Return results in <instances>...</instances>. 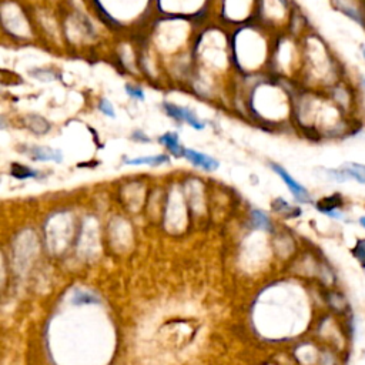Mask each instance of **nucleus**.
<instances>
[{"mask_svg":"<svg viewBox=\"0 0 365 365\" xmlns=\"http://www.w3.org/2000/svg\"><path fill=\"white\" fill-rule=\"evenodd\" d=\"M252 220H254L255 226H257L258 228L270 230V220H268V217L265 216L262 211L254 210V211H252Z\"/></svg>","mask_w":365,"mask_h":365,"instance_id":"14","label":"nucleus"},{"mask_svg":"<svg viewBox=\"0 0 365 365\" xmlns=\"http://www.w3.org/2000/svg\"><path fill=\"white\" fill-rule=\"evenodd\" d=\"M360 224L365 228V216H363L361 218H360Z\"/></svg>","mask_w":365,"mask_h":365,"instance_id":"20","label":"nucleus"},{"mask_svg":"<svg viewBox=\"0 0 365 365\" xmlns=\"http://www.w3.org/2000/svg\"><path fill=\"white\" fill-rule=\"evenodd\" d=\"M317 210L319 213L325 214V216L335 218V220H342L344 218V197L340 193H334L327 197H322L321 200L317 201Z\"/></svg>","mask_w":365,"mask_h":365,"instance_id":"4","label":"nucleus"},{"mask_svg":"<svg viewBox=\"0 0 365 365\" xmlns=\"http://www.w3.org/2000/svg\"><path fill=\"white\" fill-rule=\"evenodd\" d=\"M159 141L170 151L174 157H182L184 153V148L182 147L180 141H179V136L176 133H166L160 137Z\"/></svg>","mask_w":365,"mask_h":365,"instance_id":"8","label":"nucleus"},{"mask_svg":"<svg viewBox=\"0 0 365 365\" xmlns=\"http://www.w3.org/2000/svg\"><path fill=\"white\" fill-rule=\"evenodd\" d=\"M30 154H32V159L37 160V161H55V163L63 161L61 151L52 147H33Z\"/></svg>","mask_w":365,"mask_h":365,"instance_id":"7","label":"nucleus"},{"mask_svg":"<svg viewBox=\"0 0 365 365\" xmlns=\"http://www.w3.org/2000/svg\"><path fill=\"white\" fill-rule=\"evenodd\" d=\"M32 120H29V124L27 127L33 131V133H37V134H45L47 133V130L50 128L49 123L46 122L43 117L40 116H29Z\"/></svg>","mask_w":365,"mask_h":365,"instance_id":"12","label":"nucleus"},{"mask_svg":"<svg viewBox=\"0 0 365 365\" xmlns=\"http://www.w3.org/2000/svg\"><path fill=\"white\" fill-rule=\"evenodd\" d=\"M167 161H169L167 156L160 154V156H150V157L127 159L125 160V164H128V166H143V164H147V166H161V164H164Z\"/></svg>","mask_w":365,"mask_h":365,"instance_id":"9","label":"nucleus"},{"mask_svg":"<svg viewBox=\"0 0 365 365\" xmlns=\"http://www.w3.org/2000/svg\"><path fill=\"white\" fill-rule=\"evenodd\" d=\"M354 257L361 262V265L365 267V239L358 240L353 250Z\"/></svg>","mask_w":365,"mask_h":365,"instance_id":"15","label":"nucleus"},{"mask_svg":"<svg viewBox=\"0 0 365 365\" xmlns=\"http://www.w3.org/2000/svg\"><path fill=\"white\" fill-rule=\"evenodd\" d=\"M125 93L131 97V99H136V100H144V91L141 90L140 87H137V86H130V84H127L125 86Z\"/></svg>","mask_w":365,"mask_h":365,"instance_id":"16","label":"nucleus"},{"mask_svg":"<svg viewBox=\"0 0 365 365\" xmlns=\"http://www.w3.org/2000/svg\"><path fill=\"white\" fill-rule=\"evenodd\" d=\"M273 207L278 211V213H285L288 217H296L300 214V208H294L288 204L287 201H284L283 198H277L275 203H273Z\"/></svg>","mask_w":365,"mask_h":365,"instance_id":"13","label":"nucleus"},{"mask_svg":"<svg viewBox=\"0 0 365 365\" xmlns=\"http://www.w3.org/2000/svg\"><path fill=\"white\" fill-rule=\"evenodd\" d=\"M322 173L325 176L327 180H330L332 182H350L345 171L342 169L341 166L340 167H335V169H322Z\"/></svg>","mask_w":365,"mask_h":365,"instance_id":"11","label":"nucleus"},{"mask_svg":"<svg viewBox=\"0 0 365 365\" xmlns=\"http://www.w3.org/2000/svg\"><path fill=\"white\" fill-rule=\"evenodd\" d=\"M271 169L285 182V185L288 187L290 193L294 195V198H296L297 201H300V203H309L311 201V195L308 193L307 188L301 182H297L296 179L288 171L285 170L284 167H281L280 164H271Z\"/></svg>","mask_w":365,"mask_h":365,"instance_id":"1","label":"nucleus"},{"mask_svg":"<svg viewBox=\"0 0 365 365\" xmlns=\"http://www.w3.org/2000/svg\"><path fill=\"white\" fill-rule=\"evenodd\" d=\"M361 55H363V59H364L365 61V47H361Z\"/></svg>","mask_w":365,"mask_h":365,"instance_id":"21","label":"nucleus"},{"mask_svg":"<svg viewBox=\"0 0 365 365\" xmlns=\"http://www.w3.org/2000/svg\"><path fill=\"white\" fill-rule=\"evenodd\" d=\"M334 4L344 16L365 29V0H335Z\"/></svg>","mask_w":365,"mask_h":365,"instance_id":"2","label":"nucleus"},{"mask_svg":"<svg viewBox=\"0 0 365 365\" xmlns=\"http://www.w3.org/2000/svg\"><path fill=\"white\" fill-rule=\"evenodd\" d=\"M133 138H136V140H143V141H147L148 138L146 136H143V133L141 131H137L133 134Z\"/></svg>","mask_w":365,"mask_h":365,"instance_id":"19","label":"nucleus"},{"mask_svg":"<svg viewBox=\"0 0 365 365\" xmlns=\"http://www.w3.org/2000/svg\"><path fill=\"white\" fill-rule=\"evenodd\" d=\"M99 109H100V112L103 114H106L107 117H116V112H114L113 106H112V103L109 102V100H106V99H103L100 104H99Z\"/></svg>","mask_w":365,"mask_h":365,"instance_id":"17","label":"nucleus"},{"mask_svg":"<svg viewBox=\"0 0 365 365\" xmlns=\"http://www.w3.org/2000/svg\"><path fill=\"white\" fill-rule=\"evenodd\" d=\"M164 112L169 114L170 117L179 120V122H184L188 125H191L195 130H203L205 127L204 122H201L195 113H193L190 109L187 107H182V106H177L174 103H164Z\"/></svg>","mask_w":365,"mask_h":365,"instance_id":"3","label":"nucleus"},{"mask_svg":"<svg viewBox=\"0 0 365 365\" xmlns=\"http://www.w3.org/2000/svg\"><path fill=\"white\" fill-rule=\"evenodd\" d=\"M10 176L17 180H27V179H34L37 176V171L27 166H22L19 163H13L10 166Z\"/></svg>","mask_w":365,"mask_h":365,"instance_id":"10","label":"nucleus"},{"mask_svg":"<svg viewBox=\"0 0 365 365\" xmlns=\"http://www.w3.org/2000/svg\"><path fill=\"white\" fill-rule=\"evenodd\" d=\"M358 86H360V90H361V93L364 94L365 97V76H361L358 79Z\"/></svg>","mask_w":365,"mask_h":365,"instance_id":"18","label":"nucleus"},{"mask_svg":"<svg viewBox=\"0 0 365 365\" xmlns=\"http://www.w3.org/2000/svg\"><path fill=\"white\" fill-rule=\"evenodd\" d=\"M341 167L345 171L348 180L365 185V163H357V161H348L341 164Z\"/></svg>","mask_w":365,"mask_h":365,"instance_id":"6","label":"nucleus"},{"mask_svg":"<svg viewBox=\"0 0 365 365\" xmlns=\"http://www.w3.org/2000/svg\"><path fill=\"white\" fill-rule=\"evenodd\" d=\"M182 157L187 159L193 166L195 167H200L205 171H214L218 169L220 163L216 159L207 156L201 151H197L193 148H184V153H182Z\"/></svg>","mask_w":365,"mask_h":365,"instance_id":"5","label":"nucleus"}]
</instances>
